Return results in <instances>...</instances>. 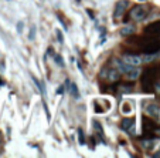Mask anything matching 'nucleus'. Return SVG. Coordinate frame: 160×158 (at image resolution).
Segmentation results:
<instances>
[{
	"label": "nucleus",
	"mask_w": 160,
	"mask_h": 158,
	"mask_svg": "<svg viewBox=\"0 0 160 158\" xmlns=\"http://www.w3.org/2000/svg\"><path fill=\"white\" fill-rule=\"evenodd\" d=\"M146 16H148V9H146L145 6H142V4L135 6L129 13V17L136 21H140V20H143V19H146Z\"/></svg>",
	"instance_id": "obj_1"
},
{
	"label": "nucleus",
	"mask_w": 160,
	"mask_h": 158,
	"mask_svg": "<svg viewBox=\"0 0 160 158\" xmlns=\"http://www.w3.org/2000/svg\"><path fill=\"white\" fill-rule=\"evenodd\" d=\"M128 7V0H121V2H118V3L115 4V19H119L122 14H123V12L126 10Z\"/></svg>",
	"instance_id": "obj_2"
},
{
	"label": "nucleus",
	"mask_w": 160,
	"mask_h": 158,
	"mask_svg": "<svg viewBox=\"0 0 160 158\" xmlns=\"http://www.w3.org/2000/svg\"><path fill=\"white\" fill-rule=\"evenodd\" d=\"M123 61L126 64H129V66L136 67V66H139V64L142 63V57H139V56L128 54V56H125V57H123Z\"/></svg>",
	"instance_id": "obj_3"
},
{
	"label": "nucleus",
	"mask_w": 160,
	"mask_h": 158,
	"mask_svg": "<svg viewBox=\"0 0 160 158\" xmlns=\"http://www.w3.org/2000/svg\"><path fill=\"white\" fill-rule=\"evenodd\" d=\"M133 128H135V120L133 118H125L122 121V130L128 131V133H133Z\"/></svg>",
	"instance_id": "obj_4"
},
{
	"label": "nucleus",
	"mask_w": 160,
	"mask_h": 158,
	"mask_svg": "<svg viewBox=\"0 0 160 158\" xmlns=\"http://www.w3.org/2000/svg\"><path fill=\"white\" fill-rule=\"evenodd\" d=\"M146 33H150V34H160V21H156L153 25H150L149 27H146Z\"/></svg>",
	"instance_id": "obj_5"
},
{
	"label": "nucleus",
	"mask_w": 160,
	"mask_h": 158,
	"mask_svg": "<svg viewBox=\"0 0 160 158\" xmlns=\"http://www.w3.org/2000/svg\"><path fill=\"white\" fill-rule=\"evenodd\" d=\"M68 83V90H70V94L72 95L74 98H78L79 97V91H78V87H77L75 83H71V81H67Z\"/></svg>",
	"instance_id": "obj_6"
},
{
	"label": "nucleus",
	"mask_w": 160,
	"mask_h": 158,
	"mask_svg": "<svg viewBox=\"0 0 160 158\" xmlns=\"http://www.w3.org/2000/svg\"><path fill=\"white\" fill-rule=\"evenodd\" d=\"M146 112L152 117H157L159 116V107H157L156 104H149V106L146 107Z\"/></svg>",
	"instance_id": "obj_7"
},
{
	"label": "nucleus",
	"mask_w": 160,
	"mask_h": 158,
	"mask_svg": "<svg viewBox=\"0 0 160 158\" xmlns=\"http://www.w3.org/2000/svg\"><path fill=\"white\" fill-rule=\"evenodd\" d=\"M102 76L108 77L109 80H118L119 79V70H115V68H112V70H108L106 73H102Z\"/></svg>",
	"instance_id": "obj_8"
},
{
	"label": "nucleus",
	"mask_w": 160,
	"mask_h": 158,
	"mask_svg": "<svg viewBox=\"0 0 160 158\" xmlns=\"http://www.w3.org/2000/svg\"><path fill=\"white\" fill-rule=\"evenodd\" d=\"M126 74V79H129V80H135V79H138V76H139V68H130L128 73H125Z\"/></svg>",
	"instance_id": "obj_9"
},
{
	"label": "nucleus",
	"mask_w": 160,
	"mask_h": 158,
	"mask_svg": "<svg viewBox=\"0 0 160 158\" xmlns=\"http://www.w3.org/2000/svg\"><path fill=\"white\" fill-rule=\"evenodd\" d=\"M133 30H135V27H133V26H125V27L121 30V34H122V36H128V34L133 33Z\"/></svg>",
	"instance_id": "obj_10"
},
{
	"label": "nucleus",
	"mask_w": 160,
	"mask_h": 158,
	"mask_svg": "<svg viewBox=\"0 0 160 158\" xmlns=\"http://www.w3.org/2000/svg\"><path fill=\"white\" fill-rule=\"evenodd\" d=\"M34 36H36V26H31L30 34H28V39H30V40H34Z\"/></svg>",
	"instance_id": "obj_11"
},
{
	"label": "nucleus",
	"mask_w": 160,
	"mask_h": 158,
	"mask_svg": "<svg viewBox=\"0 0 160 158\" xmlns=\"http://www.w3.org/2000/svg\"><path fill=\"white\" fill-rule=\"evenodd\" d=\"M78 134H79V143L84 144V143H85V140H84V133H82V130H79V131H78Z\"/></svg>",
	"instance_id": "obj_12"
},
{
	"label": "nucleus",
	"mask_w": 160,
	"mask_h": 158,
	"mask_svg": "<svg viewBox=\"0 0 160 158\" xmlns=\"http://www.w3.org/2000/svg\"><path fill=\"white\" fill-rule=\"evenodd\" d=\"M55 61H57V63H60V66H64V63H62V58H61V56H55Z\"/></svg>",
	"instance_id": "obj_13"
},
{
	"label": "nucleus",
	"mask_w": 160,
	"mask_h": 158,
	"mask_svg": "<svg viewBox=\"0 0 160 158\" xmlns=\"http://www.w3.org/2000/svg\"><path fill=\"white\" fill-rule=\"evenodd\" d=\"M57 37H58V40H60V41L62 43V33H61L60 30H57Z\"/></svg>",
	"instance_id": "obj_14"
},
{
	"label": "nucleus",
	"mask_w": 160,
	"mask_h": 158,
	"mask_svg": "<svg viewBox=\"0 0 160 158\" xmlns=\"http://www.w3.org/2000/svg\"><path fill=\"white\" fill-rule=\"evenodd\" d=\"M62 93H64V85H60V88H58V90H57V94H62Z\"/></svg>",
	"instance_id": "obj_15"
}]
</instances>
